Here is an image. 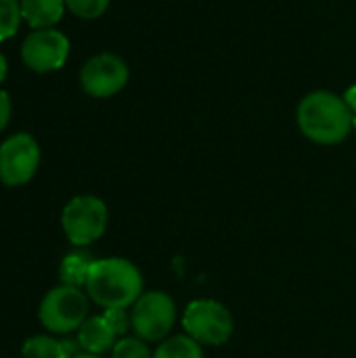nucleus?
Segmentation results:
<instances>
[{"label":"nucleus","mask_w":356,"mask_h":358,"mask_svg":"<svg viewBox=\"0 0 356 358\" xmlns=\"http://www.w3.org/2000/svg\"><path fill=\"white\" fill-rule=\"evenodd\" d=\"M300 132L317 145H340L355 130V113L332 90L308 92L296 111Z\"/></svg>","instance_id":"obj_1"},{"label":"nucleus","mask_w":356,"mask_h":358,"mask_svg":"<svg viewBox=\"0 0 356 358\" xmlns=\"http://www.w3.org/2000/svg\"><path fill=\"white\" fill-rule=\"evenodd\" d=\"M88 296L103 308H126L143 296L141 271L124 258L94 260L88 281Z\"/></svg>","instance_id":"obj_2"},{"label":"nucleus","mask_w":356,"mask_h":358,"mask_svg":"<svg viewBox=\"0 0 356 358\" xmlns=\"http://www.w3.org/2000/svg\"><path fill=\"white\" fill-rule=\"evenodd\" d=\"M183 327L201 346H222L233 336V315L216 300H195L187 306Z\"/></svg>","instance_id":"obj_3"},{"label":"nucleus","mask_w":356,"mask_h":358,"mask_svg":"<svg viewBox=\"0 0 356 358\" xmlns=\"http://www.w3.org/2000/svg\"><path fill=\"white\" fill-rule=\"evenodd\" d=\"M88 315V300L80 287L59 285L40 304V323L52 334H69L82 327Z\"/></svg>","instance_id":"obj_4"},{"label":"nucleus","mask_w":356,"mask_h":358,"mask_svg":"<svg viewBox=\"0 0 356 358\" xmlns=\"http://www.w3.org/2000/svg\"><path fill=\"white\" fill-rule=\"evenodd\" d=\"M176 321L174 300L164 292H147L143 294L130 313V325L136 338L145 342L166 340Z\"/></svg>","instance_id":"obj_5"},{"label":"nucleus","mask_w":356,"mask_h":358,"mask_svg":"<svg viewBox=\"0 0 356 358\" xmlns=\"http://www.w3.org/2000/svg\"><path fill=\"white\" fill-rule=\"evenodd\" d=\"M61 224L73 245H88L107 229V206L94 195L73 197L63 208Z\"/></svg>","instance_id":"obj_6"},{"label":"nucleus","mask_w":356,"mask_h":358,"mask_svg":"<svg viewBox=\"0 0 356 358\" xmlns=\"http://www.w3.org/2000/svg\"><path fill=\"white\" fill-rule=\"evenodd\" d=\"M130 69L120 55L101 52L88 59L80 71L82 90L92 99H109L126 88Z\"/></svg>","instance_id":"obj_7"},{"label":"nucleus","mask_w":356,"mask_h":358,"mask_svg":"<svg viewBox=\"0 0 356 358\" xmlns=\"http://www.w3.org/2000/svg\"><path fill=\"white\" fill-rule=\"evenodd\" d=\"M40 166V147L27 132L15 134L0 145V180L6 187L29 182Z\"/></svg>","instance_id":"obj_8"},{"label":"nucleus","mask_w":356,"mask_h":358,"mask_svg":"<svg viewBox=\"0 0 356 358\" xmlns=\"http://www.w3.org/2000/svg\"><path fill=\"white\" fill-rule=\"evenodd\" d=\"M69 57V40L63 31L55 27L34 29L21 46L23 63L36 73L57 71L65 65Z\"/></svg>","instance_id":"obj_9"},{"label":"nucleus","mask_w":356,"mask_h":358,"mask_svg":"<svg viewBox=\"0 0 356 358\" xmlns=\"http://www.w3.org/2000/svg\"><path fill=\"white\" fill-rule=\"evenodd\" d=\"M118 334L111 329L105 317H90L82 323L78 329V344L88 355H103L107 350H113Z\"/></svg>","instance_id":"obj_10"},{"label":"nucleus","mask_w":356,"mask_h":358,"mask_svg":"<svg viewBox=\"0 0 356 358\" xmlns=\"http://www.w3.org/2000/svg\"><path fill=\"white\" fill-rule=\"evenodd\" d=\"M21 15L34 29H46L61 21L65 13V0H19Z\"/></svg>","instance_id":"obj_11"},{"label":"nucleus","mask_w":356,"mask_h":358,"mask_svg":"<svg viewBox=\"0 0 356 358\" xmlns=\"http://www.w3.org/2000/svg\"><path fill=\"white\" fill-rule=\"evenodd\" d=\"M23 358H71V344L69 342H57L46 336L29 338L23 344L21 350Z\"/></svg>","instance_id":"obj_12"},{"label":"nucleus","mask_w":356,"mask_h":358,"mask_svg":"<svg viewBox=\"0 0 356 358\" xmlns=\"http://www.w3.org/2000/svg\"><path fill=\"white\" fill-rule=\"evenodd\" d=\"M92 264H94V260H90V256L82 254V252L65 256V260L61 262V281H63V285H71V287L86 285Z\"/></svg>","instance_id":"obj_13"},{"label":"nucleus","mask_w":356,"mask_h":358,"mask_svg":"<svg viewBox=\"0 0 356 358\" xmlns=\"http://www.w3.org/2000/svg\"><path fill=\"white\" fill-rule=\"evenodd\" d=\"M153 358H204V352H201V344H197L193 338L174 336L157 346Z\"/></svg>","instance_id":"obj_14"},{"label":"nucleus","mask_w":356,"mask_h":358,"mask_svg":"<svg viewBox=\"0 0 356 358\" xmlns=\"http://www.w3.org/2000/svg\"><path fill=\"white\" fill-rule=\"evenodd\" d=\"M21 4L19 0H0V42L13 38L21 25Z\"/></svg>","instance_id":"obj_15"},{"label":"nucleus","mask_w":356,"mask_h":358,"mask_svg":"<svg viewBox=\"0 0 356 358\" xmlns=\"http://www.w3.org/2000/svg\"><path fill=\"white\" fill-rule=\"evenodd\" d=\"M111 0H65V6L80 19H99Z\"/></svg>","instance_id":"obj_16"},{"label":"nucleus","mask_w":356,"mask_h":358,"mask_svg":"<svg viewBox=\"0 0 356 358\" xmlns=\"http://www.w3.org/2000/svg\"><path fill=\"white\" fill-rule=\"evenodd\" d=\"M111 358H153L149 346L141 338H124L113 346Z\"/></svg>","instance_id":"obj_17"},{"label":"nucleus","mask_w":356,"mask_h":358,"mask_svg":"<svg viewBox=\"0 0 356 358\" xmlns=\"http://www.w3.org/2000/svg\"><path fill=\"white\" fill-rule=\"evenodd\" d=\"M103 317L107 319V323L111 325V329H113L118 336H124V334L128 331V327H132V325H130V317L126 315L124 308H109V310H105Z\"/></svg>","instance_id":"obj_18"},{"label":"nucleus","mask_w":356,"mask_h":358,"mask_svg":"<svg viewBox=\"0 0 356 358\" xmlns=\"http://www.w3.org/2000/svg\"><path fill=\"white\" fill-rule=\"evenodd\" d=\"M8 120H10V99H8V94L0 88V132L6 128Z\"/></svg>","instance_id":"obj_19"},{"label":"nucleus","mask_w":356,"mask_h":358,"mask_svg":"<svg viewBox=\"0 0 356 358\" xmlns=\"http://www.w3.org/2000/svg\"><path fill=\"white\" fill-rule=\"evenodd\" d=\"M344 101H346V105L350 107V111L356 113V84L355 86H350V88L344 92Z\"/></svg>","instance_id":"obj_20"},{"label":"nucleus","mask_w":356,"mask_h":358,"mask_svg":"<svg viewBox=\"0 0 356 358\" xmlns=\"http://www.w3.org/2000/svg\"><path fill=\"white\" fill-rule=\"evenodd\" d=\"M6 71H8V63H6L4 55L0 52V84H2V82H4V78H6Z\"/></svg>","instance_id":"obj_21"},{"label":"nucleus","mask_w":356,"mask_h":358,"mask_svg":"<svg viewBox=\"0 0 356 358\" xmlns=\"http://www.w3.org/2000/svg\"><path fill=\"white\" fill-rule=\"evenodd\" d=\"M71 358H101V357H99V355H88V352H86V355H73Z\"/></svg>","instance_id":"obj_22"},{"label":"nucleus","mask_w":356,"mask_h":358,"mask_svg":"<svg viewBox=\"0 0 356 358\" xmlns=\"http://www.w3.org/2000/svg\"><path fill=\"white\" fill-rule=\"evenodd\" d=\"M355 132H356V113H355Z\"/></svg>","instance_id":"obj_23"}]
</instances>
